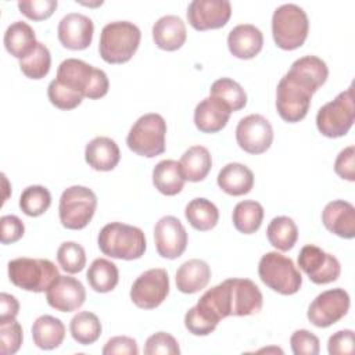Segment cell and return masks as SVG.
I'll use <instances>...</instances> for the list:
<instances>
[{"label":"cell","mask_w":355,"mask_h":355,"mask_svg":"<svg viewBox=\"0 0 355 355\" xmlns=\"http://www.w3.org/2000/svg\"><path fill=\"white\" fill-rule=\"evenodd\" d=\"M230 15L232 6L227 0H193L187 7V21L196 31L219 29Z\"/></svg>","instance_id":"cell-16"},{"label":"cell","mask_w":355,"mask_h":355,"mask_svg":"<svg viewBox=\"0 0 355 355\" xmlns=\"http://www.w3.org/2000/svg\"><path fill=\"white\" fill-rule=\"evenodd\" d=\"M169 294V276L162 268H153L143 272L132 284L130 300L141 309L159 306Z\"/></svg>","instance_id":"cell-11"},{"label":"cell","mask_w":355,"mask_h":355,"mask_svg":"<svg viewBox=\"0 0 355 355\" xmlns=\"http://www.w3.org/2000/svg\"><path fill=\"white\" fill-rule=\"evenodd\" d=\"M236 140L239 147L245 153L254 155L262 154L273 141L272 125L259 114L247 115L237 123Z\"/></svg>","instance_id":"cell-14"},{"label":"cell","mask_w":355,"mask_h":355,"mask_svg":"<svg viewBox=\"0 0 355 355\" xmlns=\"http://www.w3.org/2000/svg\"><path fill=\"white\" fill-rule=\"evenodd\" d=\"M290 345L294 355H318L320 351L319 338L309 330H295L290 337Z\"/></svg>","instance_id":"cell-43"},{"label":"cell","mask_w":355,"mask_h":355,"mask_svg":"<svg viewBox=\"0 0 355 355\" xmlns=\"http://www.w3.org/2000/svg\"><path fill=\"white\" fill-rule=\"evenodd\" d=\"M57 0H21L18 1L19 12L33 21L47 19L55 11Z\"/></svg>","instance_id":"cell-44"},{"label":"cell","mask_w":355,"mask_h":355,"mask_svg":"<svg viewBox=\"0 0 355 355\" xmlns=\"http://www.w3.org/2000/svg\"><path fill=\"white\" fill-rule=\"evenodd\" d=\"M262 46L263 35L255 25L251 24H240L227 35L229 51L240 60L254 58L259 54Z\"/></svg>","instance_id":"cell-21"},{"label":"cell","mask_w":355,"mask_h":355,"mask_svg":"<svg viewBox=\"0 0 355 355\" xmlns=\"http://www.w3.org/2000/svg\"><path fill=\"white\" fill-rule=\"evenodd\" d=\"M37 43L33 28L24 21H15L6 29L4 47L19 61L32 54Z\"/></svg>","instance_id":"cell-27"},{"label":"cell","mask_w":355,"mask_h":355,"mask_svg":"<svg viewBox=\"0 0 355 355\" xmlns=\"http://www.w3.org/2000/svg\"><path fill=\"white\" fill-rule=\"evenodd\" d=\"M179 165L184 180L201 182L212 168V157L207 147L193 146L183 153Z\"/></svg>","instance_id":"cell-29"},{"label":"cell","mask_w":355,"mask_h":355,"mask_svg":"<svg viewBox=\"0 0 355 355\" xmlns=\"http://www.w3.org/2000/svg\"><path fill=\"white\" fill-rule=\"evenodd\" d=\"M319 87L320 85L315 79L291 65L276 89V110L280 118L290 123L304 119L312 96Z\"/></svg>","instance_id":"cell-1"},{"label":"cell","mask_w":355,"mask_h":355,"mask_svg":"<svg viewBox=\"0 0 355 355\" xmlns=\"http://www.w3.org/2000/svg\"><path fill=\"white\" fill-rule=\"evenodd\" d=\"M322 222L333 234L343 239L355 237V208L344 200H333L322 211Z\"/></svg>","instance_id":"cell-20"},{"label":"cell","mask_w":355,"mask_h":355,"mask_svg":"<svg viewBox=\"0 0 355 355\" xmlns=\"http://www.w3.org/2000/svg\"><path fill=\"white\" fill-rule=\"evenodd\" d=\"M269 243L279 251H288L298 240V227L288 216L273 218L266 229Z\"/></svg>","instance_id":"cell-34"},{"label":"cell","mask_w":355,"mask_h":355,"mask_svg":"<svg viewBox=\"0 0 355 355\" xmlns=\"http://www.w3.org/2000/svg\"><path fill=\"white\" fill-rule=\"evenodd\" d=\"M57 261L67 273H78L86 266L85 248L75 241H64L57 250Z\"/></svg>","instance_id":"cell-39"},{"label":"cell","mask_w":355,"mask_h":355,"mask_svg":"<svg viewBox=\"0 0 355 355\" xmlns=\"http://www.w3.org/2000/svg\"><path fill=\"white\" fill-rule=\"evenodd\" d=\"M86 279L96 293H110L118 284L119 272L114 262L105 258H96L86 272Z\"/></svg>","instance_id":"cell-32"},{"label":"cell","mask_w":355,"mask_h":355,"mask_svg":"<svg viewBox=\"0 0 355 355\" xmlns=\"http://www.w3.org/2000/svg\"><path fill=\"white\" fill-rule=\"evenodd\" d=\"M141 32L130 21L108 22L100 33L98 53L108 64L128 62L139 49Z\"/></svg>","instance_id":"cell-4"},{"label":"cell","mask_w":355,"mask_h":355,"mask_svg":"<svg viewBox=\"0 0 355 355\" xmlns=\"http://www.w3.org/2000/svg\"><path fill=\"white\" fill-rule=\"evenodd\" d=\"M258 275L265 286L282 295L295 294L302 286V276L293 259L277 251L262 255Z\"/></svg>","instance_id":"cell-7"},{"label":"cell","mask_w":355,"mask_h":355,"mask_svg":"<svg viewBox=\"0 0 355 355\" xmlns=\"http://www.w3.org/2000/svg\"><path fill=\"white\" fill-rule=\"evenodd\" d=\"M93 21L79 12H69L61 18L57 28L60 43L69 50H85L93 40Z\"/></svg>","instance_id":"cell-18"},{"label":"cell","mask_w":355,"mask_h":355,"mask_svg":"<svg viewBox=\"0 0 355 355\" xmlns=\"http://www.w3.org/2000/svg\"><path fill=\"white\" fill-rule=\"evenodd\" d=\"M22 327L15 319L0 322V352L3 355H12L18 352L22 345Z\"/></svg>","instance_id":"cell-41"},{"label":"cell","mask_w":355,"mask_h":355,"mask_svg":"<svg viewBox=\"0 0 355 355\" xmlns=\"http://www.w3.org/2000/svg\"><path fill=\"white\" fill-rule=\"evenodd\" d=\"M184 216L191 227L200 232H207L218 225L219 209L212 201L204 197H197L186 205Z\"/></svg>","instance_id":"cell-31"},{"label":"cell","mask_w":355,"mask_h":355,"mask_svg":"<svg viewBox=\"0 0 355 355\" xmlns=\"http://www.w3.org/2000/svg\"><path fill=\"white\" fill-rule=\"evenodd\" d=\"M216 183L229 196H244L254 187V173L244 164L229 162L219 171Z\"/></svg>","instance_id":"cell-25"},{"label":"cell","mask_w":355,"mask_h":355,"mask_svg":"<svg viewBox=\"0 0 355 355\" xmlns=\"http://www.w3.org/2000/svg\"><path fill=\"white\" fill-rule=\"evenodd\" d=\"M327 351L330 355L354 354V331L345 329L331 334L327 341Z\"/></svg>","instance_id":"cell-47"},{"label":"cell","mask_w":355,"mask_h":355,"mask_svg":"<svg viewBox=\"0 0 355 355\" xmlns=\"http://www.w3.org/2000/svg\"><path fill=\"white\" fill-rule=\"evenodd\" d=\"M232 111L218 98L205 97L194 110V123L202 133H216L222 130L230 118Z\"/></svg>","instance_id":"cell-22"},{"label":"cell","mask_w":355,"mask_h":355,"mask_svg":"<svg viewBox=\"0 0 355 355\" xmlns=\"http://www.w3.org/2000/svg\"><path fill=\"white\" fill-rule=\"evenodd\" d=\"M47 97L50 103L60 110H73L82 103L85 96L64 86L57 79H53L47 87Z\"/></svg>","instance_id":"cell-40"},{"label":"cell","mask_w":355,"mask_h":355,"mask_svg":"<svg viewBox=\"0 0 355 355\" xmlns=\"http://www.w3.org/2000/svg\"><path fill=\"white\" fill-rule=\"evenodd\" d=\"M298 266L315 284L336 282L341 273L338 259L313 244H306L301 248L298 254Z\"/></svg>","instance_id":"cell-13"},{"label":"cell","mask_w":355,"mask_h":355,"mask_svg":"<svg viewBox=\"0 0 355 355\" xmlns=\"http://www.w3.org/2000/svg\"><path fill=\"white\" fill-rule=\"evenodd\" d=\"M166 122L162 115L150 112L141 115L126 136L128 147L137 155L154 158L165 151Z\"/></svg>","instance_id":"cell-8"},{"label":"cell","mask_w":355,"mask_h":355,"mask_svg":"<svg viewBox=\"0 0 355 355\" xmlns=\"http://www.w3.org/2000/svg\"><path fill=\"white\" fill-rule=\"evenodd\" d=\"M146 355H179L180 348L176 338L165 331H158L150 336L144 345Z\"/></svg>","instance_id":"cell-42"},{"label":"cell","mask_w":355,"mask_h":355,"mask_svg":"<svg viewBox=\"0 0 355 355\" xmlns=\"http://www.w3.org/2000/svg\"><path fill=\"white\" fill-rule=\"evenodd\" d=\"M51 204V194L49 189L40 184L28 186L24 189L19 197V208L21 211L32 218L43 215Z\"/></svg>","instance_id":"cell-37"},{"label":"cell","mask_w":355,"mask_h":355,"mask_svg":"<svg viewBox=\"0 0 355 355\" xmlns=\"http://www.w3.org/2000/svg\"><path fill=\"white\" fill-rule=\"evenodd\" d=\"M186 37V25L178 15H164L153 25V40L161 50H178L184 44Z\"/></svg>","instance_id":"cell-24"},{"label":"cell","mask_w":355,"mask_h":355,"mask_svg":"<svg viewBox=\"0 0 355 355\" xmlns=\"http://www.w3.org/2000/svg\"><path fill=\"white\" fill-rule=\"evenodd\" d=\"M0 226H1V234L0 240L3 244H12L22 239L25 233V226L24 222L15 216V215H4L0 219Z\"/></svg>","instance_id":"cell-46"},{"label":"cell","mask_w":355,"mask_h":355,"mask_svg":"<svg viewBox=\"0 0 355 355\" xmlns=\"http://www.w3.org/2000/svg\"><path fill=\"white\" fill-rule=\"evenodd\" d=\"M187 240V232L176 216H162L154 226L155 248L162 258H179L186 251Z\"/></svg>","instance_id":"cell-15"},{"label":"cell","mask_w":355,"mask_h":355,"mask_svg":"<svg viewBox=\"0 0 355 355\" xmlns=\"http://www.w3.org/2000/svg\"><path fill=\"white\" fill-rule=\"evenodd\" d=\"M10 282L25 291L43 293L60 277L57 266L50 259L21 257L7 263Z\"/></svg>","instance_id":"cell-5"},{"label":"cell","mask_w":355,"mask_h":355,"mask_svg":"<svg viewBox=\"0 0 355 355\" xmlns=\"http://www.w3.org/2000/svg\"><path fill=\"white\" fill-rule=\"evenodd\" d=\"M47 304L60 312H73L86 300V290L80 280L71 276H60L46 291Z\"/></svg>","instance_id":"cell-19"},{"label":"cell","mask_w":355,"mask_h":355,"mask_svg":"<svg viewBox=\"0 0 355 355\" xmlns=\"http://www.w3.org/2000/svg\"><path fill=\"white\" fill-rule=\"evenodd\" d=\"M225 283L227 286L230 316L255 315L262 309L263 297L252 280L232 277L226 279Z\"/></svg>","instance_id":"cell-17"},{"label":"cell","mask_w":355,"mask_h":355,"mask_svg":"<svg viewBox=\"0 0 355 355\" xmlns=\"http://www.w3.org/2000/svg\"><path fill=\"white\" fill-rule=\"evenodd\" d=\"M32 338L37 348L40 349H55L65 338L64 323L51 315L39 316L32 324Z\"/></svg>","instance_id":"cell-28"},{"label":"cell","mask_w":355,"mask_h":355,"mask_svg":"<svg viewBox=\"0 0 355 355\" xmlns=\"http://www.w3.org/2000/svg\"><path fill=\"white\" fill-rule=\"evenodd\" d=\"M69 331L78 344L90 345L101 336V322L93 312L80 311L71 319Z\"/></svg>","instance_id":"cell-35"},{"label":"cell","mask_w":355,"mask_h":355,"mask_svg":"<svg viewBox=\"0 0 355 355\" xmlns=\"http://www.w3.org/2000/svg\"><path fill=\"white\" fill-rule=\"evenodd\" d=\"M209 96L222 101L232 112L239 111L247 104V93L240 83L230 78L216 79L209 89Z\"/></svg>","instance_id":"cell-36"},{"label":"cell","mask_w":355,"mask_h":355,"mask_svg":"<svg viewBox=\"0 0 355 355\" xmlns=\"http://www.w3.org/2000/svg\"><path fill=\"white\" fill-rule=\"evenodd\" d=\"M334 172L345 180H355V147L348 146L341 150L334 161Z\"/></svg>","instance_id":"cell-45"},{"label":"cell","mask_w":355,"mask_h":355,"mask_svg":"<svg viewBox=\"0 0 355 355\" xmlns=\"http://www.w3.org/2000/svg\"><path fill=\"white\" fill-rule=\"evenodd\" d=\"M176 287L184 294H194L205 288L211 279V268L202 259H189L176 270Z\"/></svg>","instance_id":"cell-26"},{"label":"cell","mask_w":355,"mask_h":355,"mask_svg":"<svg viewBox=\"0 0 355 355\" xmlns=\"http://www.w3.org/2000/svg\"><path fill=\"white\" fill-rule=\"evenodd\" d=\"M119 158L121 153L118 144L107 136H97L85 147V161L94 171H112L118 165Z\"/></svg>","instance_id":"cell-23"},{"label":"cell","mask_w":355,"mask_h":355,"mask_svg":"<svg viewBox=\"0 0 355 355\" xmlns=\"http://www.w3.org/2000/svg\"><path fill=\"white\" fill-rule=\"evenodd\" d=\"M101 352L103 355H137L139 347L136 340L132 337L115 336L105 343Z\"/></svg>","instance_id":"cell-48"},{"label":"cell","mask_w":355,"mask_h":355,"mask_svg":"<svg viewBox=\"0 0 355 355\" xmlns=\"http://www.w3.org/2000/svg\"><path fill=\"white\" fill-rule=\"evenodd\" d=\"M97 244L104 255L125 261L141 258L147 247L144 232L137 226L122 222H111L103 226Z\"/></svg>","instance_id":"cell-2"},{"label":"cell","mask_w":355,"mask_h":355,"mask_svg":"<svg viewBox=\"0 0 355 355\" xmlns=\"http://www.w3.org/2000/svg\"><path fill=\"white\" fill-rule=\"evenodd\" d=\"M349 309V295L344 288H330L311 302L306 318L316 327H329L343 319Z\"/></svg>","instance_id":"cell-12"},{"label":"cell","mask_w":355,"mask_h":355,"mask_svg":"<svg viewBox=\"0 0 355 355\" xmlns=\"http://www.w3.org/2000/svg\"><path fill=\"white\" fill-rule=\"evenodd\" d=\"M309 21L306 12L297 4L279 6L272 15V36L277 47L295 50L308 37Z\"/></svg>","instance_id":"cell-6"},{"label":"cell","mask_w":355,"mask_h":355,"mask_svg":"<svg viewBox=\"0 0 355 355\" xmlns=\"http://www.w3.org/2000/svg\"><path fill=\"white\" fill-rule=\"evenodd\" d=\"M51 67L50 50L46 44L37 43L36 49L26 58L19 61L21 72L29 79H42L44 78Z\"/></svg>","instance_id":"cell-38"},{"label":"cell","mask_w":355,"mask_h":355,"mask_svg":"<svg viewBox=\"0 0 355 355\" xmlns=\"http://www.w3.org/2000/svg\"><path fill=\"white\" fill-rule=\"evenodd\" d=\"M19 312L18 300L7 293L0 294V322L12 320Z\"/></svg>","instance_id":"cell-49"},{"label":"cell","mask_w":355,"mask_h":355,"mask_svg":"<svg viewBox=\"0 0 355 355\" xmlns=\"http://www.w3.org/2000/svg\"><path fill=\"white\" fill-rule=\"evenodd\" d=\"M232 220L237 232L243 234L255 233L263 220V207L254 200H244L236 204Z\"/></svg>","instance_id":"cell-33"},{"label":"cell","mask_w":355,"mask_h":355,"mask_svg":"<svg viewBox=\"0 0 355 355\" xmlns=\"http://www.w3.org/2000/svg\"><path fill=\"white\" fill-rule=\"evenodd\" d=\"M55 79L90 100L104 97L110 89L108 76L103 69L78 58L64 60L57 68Z\"/></svg>","instance_id":"cell-3"},{"label":"cell","mask_w":355,"mask_h":355,"mask_svg":"<svg viewBox=\"0 0 355 355\" xmlns=\"http://www.w3.org/2000/svg\"><path fill=\"white\" fill-rule=\"evenodd\" d=\"M97 208L94 191L86 186H71L60 197L58 216L65 229L80 230L86 227Z\"/></svg>","instance_id":"cell-9"},{"label":"cell","mask_w":355,"mask_h":355,"mask_svg":"<svg viewBox=\"0 0 355 355\" xmlns=\"http://www.w3.org/2000/svg\"><path fill=\"white\" fill-rule=\"evenodd\" d=\"M184 178L175 159H162L153 169V184L164 196H176L183 190Z\"/></svg>","instance_id":"cell-30"},{"label":"cell","mask_w":355,"mask_h":355,"mask_svg":"<svg viewBox=\"0 0 355 355\" xmlns=\"http://www.w3.org/2000/svg\"><path fill=\"white\" fill-rule=\"evenodd\" d=\"M354 97L352 89L337 94V97L322 105L316 114L318 130L330 139L345 136L354 125Z\"/></svg>","instance_id":"cell-10"}]
</instances>
